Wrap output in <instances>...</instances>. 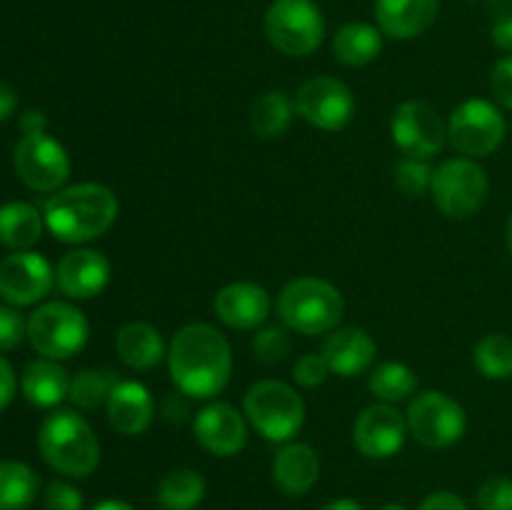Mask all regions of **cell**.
<instances>
[{
  "label": "cell",
  "instance_id": "c3c4849f",
  "mask_svg": "<svg viewBox=\"0 0 512 510\" xmlns=\"http://www.w3.org/2000/svg\"><path fill=\"white\" fill-rule=\"evenodd\" d=\"M505 243H508V250L512 255V215L508 218V225H505Z\"/></svg>",
  "mask_w": 512,
  "mask_h": 510
},
{
  "label": "cell",
  "instance_id": "8992f818",
  "mask_svg": "<svg viewBox=\"0 0 512 510\" xmlns=\"http://www.w3.org/2000/svg\"><path fill=\"white\" fill-rule=\"evenodd\" d=\"M263 28L275 50L288 58H305L323 43L325 15L315 0H273Z\"/></svg>",
  "mask_w": 512,
  "mask_h": 510
},
{
  "label": "cell",
  "instance_id": "ac0fdd59",
  "mask_svg": "<svg viewBox=\"0 0 512 510\" xmlns=\"http://www.w3.org/2000/svg\"><path fill=\"white\" fill-rule=\"evenodd\" d=\"M213 310L223 325L233 330H255L270 318L273 298L258 283L238 280L218 290L213 300Z\"/></svg>",
  "mask_w": 512,
  "mask_h": 510
},
{
  "label": "cell",
  "instance_id": "e0dca14e",
  "mask_svg": "<svg viewBox=\"0 0 512 510\" xmlns=\"http://www.w3.org/2000/svg\"><path fill=\"white\" fill-rule=\"evenodd\" d=\"M60 293L73 300H90L103 293L110 283V263L100 250L75 248L60 258L55 268Z\"/></svg>",
  "mask_w": 512,
  "mask_h": 510
},
{
  "label": "cell",
  "instance_id": "7dc6e473",
  "mask_svg": "<svg viewBox=\"0 0 512 510\" xmlns=\"http://www.w3.org/2000/svg\"><path fill=\"white\" fill-rule=\"evenodd\" d=\"M90 510H135V508L130 503H125V500L108 498V500H100V503L93 505Z\"/></svg>",
  "mask_w": 512,
  "mask_h": 510
},
{
  "label": "cell",
  "instance_id": "4fadbf2b",
  "mask_svg": "<svg viewBox=\"0 0 512 510\" xmlns=\"http://www.w3.org/2000/svg\"><path fill=\"white\" fill-rule=\"evenodd\" d=\"M295 110L305 123L325 133L348 128L355 118V95L343 80L333 75H315L300 85Z\"/></svg>",
  "mask_w": 512,
  "mask_h": 510
},
{
  "label": "cell",
  "instance_id": "ba28073f",
  "mask_svg": "<svg viewBox=\"0 0 512 510\" xmlns=\"http://www.w3.org/2000/svg\"><path fill=\"white\" fill-rule=\"evenodd\" d=\"M433 203L453 220H468L478 213L490 195V178L473 158H450L440 163L430 185Z\"/></svg>",
  "mask_w": 512,
  "mask_h": 510
},
{
  "label": "cell",
  "instance_id": "1f68e13d",
  "mask_svg": "<svg viewBox=\"0 0 512 510\" xmlns=\"http://www.w3.org/2000/svg\"><path fill=\"white\" fill-rule=\"evenodd\" d=\"M115 383H118V378H113L110 370L85 368L70 378L68 400L75 405V408H83V410L100 408V405L108 403L110 390H113Z\"/></svg>",
  "mask_w": 512,
  "mask_h": 510
},
{
  "label": "cell",
  "instance_id": "9a60e30c",
  "mask_svg": "<svg viewBox=\"0 0 512 510\" xmlns=\"http://www.w3.org/2000/svg\"><path fill=\"white\" fill-rule=\"evenodd\" d=\"M408 435V420L390 403L368 405L353 423V445L370 460L398 455Z\"/></svg>",
  "mask_w": 512,
  "mask_h": 510
},
{
  "label": "cell",
  "instance_id": "bcb514c9",
  "mask_svg": "<svg viewBox=\"0 0 512 510\" xmlns=\"http://www.w3.org/2000/svg\"><path fill=\"white\" fill-rule=\"evenodd\" d=\"M320 510H363V505L353 498H335L330 503H325Z\"/></svg>",
  "mask_w": 512,
  "mask_h": 510
},
{
  "label": "cell",
  "instance_id": "f35d334b",
  "mask_svg": "<svg viewBox=\"0 0 512 510\" xmlns=\"http://www.w3.org/2000/svg\"><path fill=\"white\" fill-rule=\"evenodd\" d=\"M490 93L500 108L512 110V55H505L493 65L490 73Z\"/></svg>",
  "mask_w": 512,
  "mask_h": 510
},
{
  "label": "cell",
  "instance_id": "44dd1931",
  "mask_svg": "<svg viewBox=\"0 0 512 510\" xmlns=\"http://www.w3.org/2000/svg\"><path fill=\"white\" fill-rule=\"evenodd\" d=\"M440 0H375V20L385 38L413 40L435 23Z\"/></svg>",
  "mask_w": 512,
  "mask_h": 510
},
{
  "label": "cell",
  "instance_id": "4dcf8cb0",
  "mask_svg": "<svg viewBox=\"0 0 512 510\" xmlns=\"http://www.w3.org/2000/svg\"><path fill=\"white\" fill-rule=\"evenodd\" d=\"M473 363L488 380L512 378V338L505 333H490L475 345Z\"/></svg>",
  "mask_w": 512,
  "mask_h": 510
},
{
  "label": "cell",
  "instance_id": "7bdbcfd3",
  "mask_svg": "<svg viewBox=\"0 0 512 510\" xmlns=\"http://www.w3.org/2000/svg\"><path fill=\"white\" fill-rule=\"evenodd\" d=\"M490 38H493L495 48L512 55V13H503L495 18L493 28H490Z\"/></svg>",
  "mask_w": 512,
  "mask_h": 510
},
{
  "label": "cell",
  "instance_id": "ab89813d",
  "mask_svg": "<svg viewBox=\"0 0 512 510\" xmlns=\"http://www.w3.org/2000/svg\"><path fill=\"white\" fill-rule=\"evenodd\" d=\"M160 415H163L168 423H185V420L193 415V398L185 395L183 390H175V393H168L160 403Z\"/></svg>",
  "mask_w": 512,
  "mask_h": 510
},
{
  "label": "cell",
  "instance_id": "60d3db41",
  "mask_svg": "<svg viewBox=\"0 0 512 510\" xmlns=\"http://www.w3.org/2000/svg\"><path fill=\"white\" fill-rule=\"evenodd\" d=\"M418 510H470L460 495L450 493V490H438V493H430L428 498L420 503Z\"/></svg>",
  "mask_w": 512,
  "mask_h": 510
},
{
  "label": "cell",
  "instance_id": "d6a6232c",
  "mask_svg": "<svg viewBox=\"0 0 512 510\" xmlns=\"http://www.w3.org/2000/svg\"><path fill=\"white\" fill-rule=\"evenodd\" d=\"M433 173L435 168H430L428 160L420 158H408L395 163V185H398L400 193L410 195V198H418V195L430 193V185H433Z\"/></svg>",
  "mask_w": 512,
  "mask_h": 510
},
{
  "label": "cell",
  "instance_id": "e575fe53",
  "mask_svg": "<svg viewBox=\"0 0 512 510\" xmlns=\"http://www.w3.org/2000/svg\"><path fill=\"white\" fill-rule=\"evenodd\" d=\"M478 510H512V480L505 475L488 478L478 490Z\"/></svg>",
  "mask_w": 512,
  "mask_h": 510
},
{
  "label": "cell",
  "instance_id": "9c48e42d",
  "mask_svg": "<svg viewBox=\"0 0 512 510\" xmlns=\"http://www.w3.org/2000/svg\"><path fill=\"white\" fill-rule=\"evenodd\" d=\"M408 433L430 450H443L463 440L468 415L455 398L440 390H425L408 405Z\"/></svg>",
  "mask_w": 512,
  "mask_h": 510
},
{
  "label": "cell",
  "instance_id": "277c9868",
  "mask_svg": "<svg viewBox=\"0 0 512 510\" xmlns=\"http://www.w3.org/2000/svg\"><path fill=\"white\" fill-rule=\"evenodd\" d=\"M283 325L300 335H328L345 315V300L333 283L315 275L293 278L278 295Z\"/></svg>",
  "mask_w": 512,
  "mask_h": 510
},
{
  "label": "cell",
  "instance_id": "d4e9b609",
  "mask_svg": "<svg viewBox=\"0 0 512 510\" xmlns=\"http://www.w3.org/2000/svg\"><path fill=\"white\" fill-rule=\"evenodd\" d=\"M383 38L385 35L380 33L378 25L353 20L333 35V55L338 63L348 65V68H363L383 53Z\"/></svg>",
  "mask_w": 512,
  "mask_h": 510
},
{
  "label": "cell",
  "instance_id": "83f0119b",
  "mask_svg": "<svg viewBox=\"0 0 512 510\" xmlns=\"http://www.w3.org/2000/svg\"><path fill=\"white\" fill-rule=\"evenodd\" d=\"M40 478L23 460H0V510H25L38 495Z\"/></svg>",
  "mask_w": 512,
  "mask_h": 510
},
{
  "label": "cell",
  "instance_id": "f546056e",
  "mask_svg": "<svg viewBox=\"0 0 512 510\" xmlns=\"http://www.w3.org/2000/svg\"><path fill=\"white\" fill-rule=\"evenodd\" d=\"M368 390L373 393V398L378 403L398 405L403 400H408L410 395H415V390H418V375L405 363L388 360V363H380L378 368H373L368 380Z\"/></svg>",
  "mask_w": 512,
  "mask_h": 510
},
{
  "label": "cell",
  "instance_id": "d6986e66",
  "mask_svg": "<svg viewBox=\"0 0 512 510\" xmlns=\"http://www.w3.org/2000/svg\"><path fill=\"white\" fill-rule=\"evenodd\" d=\"M320 353H323L330 373L340 375V378H355L375 363L378 345L368 330L350 325V328L330 330Z\"/></svg>",
  "mask_w": 512,
  "mask_h": 510
},
{
  "label": "cell",
  "instance_id": "7402d4cb",
  "mask_svg": "<svg viewBox=\"0 0 512 510\" xmlns=\"http://www.w3.org/2000/svg\"><path fill=\"white\" fill-rule=\"evenodd\" d=\"M320 478L318 450L308 443L290 440L273 458V480L285 495H305Z\"/></svg>",
  "mask_w": 512,
  "mask_h": 510
},
{
  "label": "cell",
  "instance_id": "b9f144b4",
  "mask_svg": "<svg viewBox=\"0 0 512 510\" xmlns=\"http://www.w3.org/2000/svg\"><path fill=\"white\" fill-rule=\"evenodd\" d=\"M15 390H18V378H15L13 365L0 355V410H5L13 403Z\"/></svg>",
  "mask_w": 512,
  "mask_h": 510
},
{
  "label": "cell",
  "instance_id": "6da1fadb",
  "mask_svg": "<svg viewBox=\"0 0 512 510\" xmlns=\"http://www.w3.org/2000/svg\"><path fill=\"white\" fill-rule=\"evenodd\" d=\"M168 370L175 388L193 400H210L228 388L233 350L215 325H183L168 345Z\"/></svg>",
  "mask_w": 512,
  "mask_h": 510
},
{
  "label": "cell",
  "instance_id": "30bf717a",
  "mask_svg": "<svg viewBox=\"0 0 512 510\" xmlns=\"http://www.w3.org/2000/svg\"><path fill=\"white\" fill-rule=\"evenodd\" d=\"M503 113L485 98H470L450 113L448 140L465 158H488L505 140Z\"/></svg>",
  "mask_w": 512,
  "mask_h": 510
},
{
  "label": "cell",
  "instance_id": "681fc988",
  "mask_svg": "<svg viewBox=\"0 0 512 510\" xmlns=\"http://www.w3.org/2000/svg\"><path fill=\"white\" fill-rule=\"evenodd\" d=\"M380 510H408V508H405V505H400V503H385Z\"/></svg>",
  "mask_w": 512,
  "mask_h": 510
},
{
  "label": "cell",
  "instance_id": "74e56055",
  "mask_svg": "<svg viewBox=\"0 0 512 510\" xmlns=\"http://www.w3.org/2000/svg\"><path fill=\"white\" fill-rule=\"evenodd\" d=\"M43 505L45 510H83V493L65 480H50Z\"/></svg>",
  "mask_w": 512,
  "mask_h": 510
},
{
  "label": "cell",
  "instance_id": "7a4b0ae2",
  "mask_svg": "<svg viewBox=\"0 0 512 510\" xmlns=\"http://www.w3.org/2000/svg\"><path fill=\"white\" fill-rule=\"evenodd\" d=\"M118 198L100 183H78L60 188L45 200L43 218L55 240L83 245L100 238L118 220Z\"/></svg>",
  "mask_w": 512,
  "mask_h": 510
},
{
  "label": "cell",
  "instance_id": "836d02e7",
  "mask_svg": "<svg viewBox=\"0 0 512 510\" xmlns=\"http://www.w3.org/2000/svg\"><path fill=\"white\" fill-rule=\"evenodd\" d=\"M293 350V340H290L288 330L278 328V325H268V328L258 330L253 338V353L255 358L263 363H278L285 360Z\"/></svg>",
  "mask_w": 512,
  "mask_h": 510
},
{
  "label": "cell",
  "instance_id": "8fae6325",
  "mask_svg": "<svg viewBox=\"0 0 512 510\" xmlns=\"http://www.w3.org/2000/svg\"><path fill=\"white\" fill-rule=\"evenodd\" d=\"M390 138L408 158L430 160L448 143V123L428 100H405L393 110Z\"/></svg>",
  "mask_w": 512,
  "mask_h": 510
},
{
  "label": "cell",
  "instance_id": "ee69618b",
  "mask_svg": "<svg viewBox=\"0 0 512 510\" xmlns=\"http://www.w3.org/2000/svg\"><path fill=\"white\" fill-rule=\"evenodd\" d=\"M20 130H23V135L45 133L48 130V118H45L43 110H25L20 115Z\"/></svg>",
  "mask_w": 512,
  "mask_h": 510
},
{
  "label": "cell",
  "instance_id": "4316f807",
  "mask_svg": "<svg viewBox=\"0 0 512 510\" xmlns=\"http://www.w3.org/2000/svg\"><path fill=\"white\" fill-rule=\"evenodd\" d=\"M295 113V98L283 90H268L250 108V130L260 140H278L290 130Z\"/></svg>",
  "mask_w": 512,
  "mask_h": 510
},
{
  "label": "cell",
  "instance_id": "5bb4252c",
  "mask_svg": "<svg viewBox=\"0 0 512 510\" xmlns=\"http://www.w3.org/2000/svg\"><path fill=\"white\" fill-rule=\"evenodd\" d=\"M53 283V265L35 250H13L0 260V298L13 308L40 303Z\"/></svg>",
  "mask_w": 512,
  "mask_h": 510
},
{
  "label": "cell",
  "instance_id": "3957f363",
  "mask_svg": "<svg viewBox=\"0 0 512 510\" xmlns=\"http://www.w3.org/2000/svg\"><path fill=\"white\" fill-rule=\"evenodd\" d=\"M45 463L68 478H88L100 463V443L93 425L75 410H53L38 430Z\"/></svg>",
  "mask_w": 512,
  "mask_h": 510
},
{
  "label": "cell",
  "instance_id": "2e32d148",
  "mask_svg": "<svg viewBox=\"0 0 512 510\" xmlns=\"http://www.w3.org/2000/svg\"><path fill=\"white\" fill-rule=\"evenodd\" d=\"M195 440L215 458H233L248 445V423L230 403H208L193 418Z\"/></svg>",
  "mask_w": 512,
  "mask_h": 510
},
{
  "label": "cell",
  "instance_id": "7c38bea8",
  "mask_svg": "<svg viewBox=\"0 0 512 510\" xmlns=\"http://www.w3.org/2000/svg\"><path fill=\"white\" fill-rule=\"evenodd\" d=\"M20 180L35 193H55L70 178V155L63 143L45 133L23 135L13 153Z\"/></svg>",
  "mask_w": 512,
  "mask_h": 510
},
{
  "label": "cell",
  "instance_id": "f1b7e54d",
  "mask_svg": "<svg viewBox=\"0 0 512 510\" xmlns=\"http://www.w3.org/2000/svg\"><path fill=\"white\" fill-rule=\"evenodd\" d=\"M205 478L193 468L170 470L158 485V503L165 510H195L205 498Z\"/></svg>",
  "mask_w": 512,
  "mask_h": 510
},
{
  "label": "cell",
  "instance_id": "f6af8a7d",
  "mask_svg": "<svg viewBox=\"0 0 512 510\" xmlns=\"http://www.w3.org/2000/svg\"><path fill=\"white\" fill-rule=\"evenodd\" d=\"M15 108H18V95H15L10 85L0 83V123L8 120L15 113Z\"/></svg>",
  "mask_w": 512,
  "mask_h": 510
},
{
  "label": "cell",
  "instance_id": "ffe728a7",
  "mask_svg": "<svg viewBox=\"0 0 512 510\" xmlns=\"http://www.w3.org/2000/svg\"><path fill=\"white\" fill-rule=\"evenodd\" d=\"M108 420L113 430L120 435H143L153 425L155 418V400L150 390L138 380H118L110 390V398L105 403Z\"/></svg>",
  "mask_w": 512,
  "mask_h": 510
},
{
  "label": "cell",
  "instance_id": "603a6c76",
  "mask_svg": "<svg viewBox=\"0 0 512 510\" xmlns=\"http://www.w3.org/2000/svg\"><path fill=\"white\" fill-rule=\"evenodd\" d=\"M20 390L35 408H58L70 393V375L60 360L38 358L23 368Z\"/></svg>",
  "mask_w": 512,
  "mask_h": 510
},
{
  "label": "cell",
  "instance_id": "52a82bcc",
  "mask_svg": "<svg viewBox=\"0 0 512 510\" xmlns=\"http://www.w3.org/2000/svg\"><path fill=\"white\" fill-rule=\"evenodd\" d=\"M90 335L83 310L65 300H50L28 318V340L33 350L50 360H68L85 348Z\"/></svg>",
  "mask_w": 512,
  "mask_h": 510
},
{
  "label": "cell",
  "instance_id": "cb8c5ba5",
  "mask_svg": "<svg viewBox=\"0 0 512 510\" xmlns=\"http://www.w3.org/2000/svg\"><path fill=\"white\" fill-rule=\"evenodd\" d=\"M115 350L118 358L133 370H153L158 368L160 360L168 358L160 330L145 320L125 323L115 335Z\"/></svg>",
  "mask_w": 512,
  "mask_h": 510
},
{
  "label": "cell",
  "instance_id": "484cf974",
  "mask_svg": "<svg viewBox=\"0 0 512 510\" xmlns=\"http://www.w3.org/2000/svg\"><path fill=\"white\" fill-rule=\"evenodd\" d=\"M45 218L25 200L0 205V243L10 250H30L43 235Z\"/></svg>",
  "mask_w": 512,
  "mask_h": 510
},
{
  "label": "cell",
  "instance_id": "5b68a950",
  "mask_svg": "<svg viewBox=\"0 0 512 510\" xmlns=\"http://www.w3.org/2000/svg\"><path fill=\"white\" fill-rule=\"evenodd\" d=\"M245 420L270 443H290L305 423V403L283 380H258L243 398Z\"/></svg>",
  "mask_w": 512,
  "mask_h": 510
},
{
  "label": "cell",
  "instance_id": "8d00e7d4",
  "mask_svg": "<svg viewBox=\"0 0 512 510\" xmlns=\"http://www.w3.org/2000/svg\"><path fill=\"white\" fill-rule=\"evenodd\" d=\"M328 375L330 368L325 363L323 353H305L293 365V380L300 388H318L328 380Z\"/></svg>",
  "mask_w": 512,
  "mask_h": 510
},
{
  "label": "cell",
  "instance_id": "d590c367",
  "mask_svg": "<svg viewBox=\"0 0 512 510\" xmlns=\"http://www.w3.org/2000/svg\"><path fill=\"white\" fill-rule=\"evenodd\" d=\"M28 338V320L13 305H0V353L13 350Z\"/></svg>",
  "mask_w": 512,
  "mask_h": 510
}]
</instances>
